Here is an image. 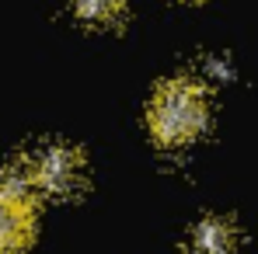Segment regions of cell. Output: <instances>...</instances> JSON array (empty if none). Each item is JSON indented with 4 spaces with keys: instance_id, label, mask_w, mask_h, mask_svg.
<instances>
[{
    "instance_id": "cell-1",
    "label": "cell",
    "mask_w": 258,
    "mask_h": 254,
    "mask_svg": "<svg viewBox=\"0 0 258 254\" xmlns=\"http://www.w3.org/2000/svg\"><path fill=\"white\" fill-rule=\"evenodd\" d=\"M210 122V101L206 91L196 80H164L154 91L147 108V126L161 146H185L203 136Z\"/></svg>"
},
{
    "instance_id": "cell-2",
    "label": "cell",
    "mask_w": 258,
    "mask_h": 254,
    "mask_svg": "<svg viewBox=\"0 0 258 254\" xmlns=\"http://www.w3.org/2000/svg\"><path fill=\"white\" fill-rule=\"evenodd\" d=\"M18 171L28 178V185L39 195H49V199H77L87 185V164L81 150L70 143H59V139L39 143L21 160Z\"/></svg>"
},
{
    "instance_id": "cell-3",
    "label": "cell",
    "mask_w": 258,
    "mask_h": 254,
    "mask_svg": "<svg viewBox=\"0 0 258 254\" xmlns=\"http://www.w3.org/2000/svg\"><path fill=\"white\" fill-rule=\"evenodd\" d=\"M35 237V188L28 178L11 171L0 181V254L25 251Z\"/></svg>"
},
{
    "instance_id": "cell-4",
    "label": "cell",
    "mask_w": 258,
    "mask_h": 254,
    "mask_svg": "<svg viewBox=\"0 0 258 254\" xmlns=\"http://www.w3.org/2000/svg\"><path fill=\"white\" fill-rule=\"evenodd\" d=\"M237 247H241V233L223 216L199 219L185 237V254H237Z\"/></svg>"
},
{
    "instance_id": "cell-5",
    "label": "cell",
    "mask_w": 258,
    "mask_h": 254,
    "mask_svg": "<svg viewBox=\"0 0 258 254\" xmlns=\"http://www.w3.org/2000/svg\"><path fill=\"white\" fill-rule=\"evenodd\" d=\"M70 4H74V14L81 21L98 25V28L115 25L122 18V11H126V0H70Z\"/></svg>"
},
{
    "instance_id": "cell-6",
    "label": "cell",
    "mask_w": 258,
    "mask_h": 254,
    "mask_svg": "<svg viewBox=\"0 0 258 254\" xmlns=\"http://www.w3.org/2000/svg\"><path fill=\"white\" fill-rule=\"evenodd\" d=\"M181 4H196V0H181Z\"/></svg>"
}]
</instances>
